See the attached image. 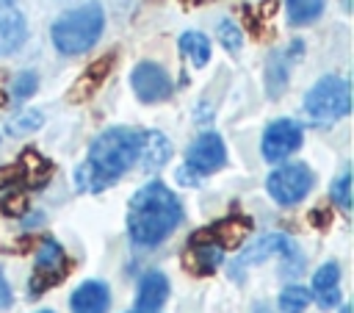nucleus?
Instances as JSON below:
<instances>
[{"mask_svg":"<svg viewBox=\"0 0 354 313\" xmlns=\"http://www.w3.org/2000/svg\"><path fill=\"white\" fill-rule=\"evenodd\" d=\"M141 138H144V130L138 127H127V125L105 127L88 144L83 163H77L75 188L80 194H100L113 183H119V177L138 163Z\"/></svg>","mask_w":354,"mask_h":313,"instance_id":"f257e3e1","label":"nucleus"},{"mask_svg":"<svg viewBox=\"0 0 354 313\" xmlns=\"http://www.w3.org/2000/svg\"><path fill=\"white\" fill-rule=\"evenodd\" d=\"M180 222H183V202L163 180H149L130 197L127 235L136 247L149 249L163 244L180 227Z\"/></svg>","mask_w":354,"mask_h":313,"instance_id":"f03ea898","label":"nucleus"},{"mask_svg":"<svg viewBox=\"0 0 354 313\" xmlns=\"http://www.w3.org/2000/svg\"><path fill=\"white\" fill-rule=\"evenodd\" d=\"M102 30H105V8L102 3L91 0L64 11L53 22L50 39L61 55H83L100 42Z\"/></svg>","mask_w":354,"mask_h":313,"instance_id":"7ed1b4c3","label":"nucleus"},{"mask_svg":"<svg viewBox=\"0 0 354 313\" xmlns=\"http://www.w3.org/2000/svg\"><path fill=\"white\" fill-rule=\"evenodd\" d=\"M304 114L310 122L315 125H329V122H337L343 116H348L351 111V89H348V80L343 75H321L304 94V102H301Z\"/></svg>","mask_w":354,"mask_h":313,"instance_id":"20e7f679","label":"nucleus"},{"mask_svg":"<svg viewBox=\"0 0 354 313\" xmlns=\"http://www.w3.org/2000/svg\"><path fill=\"white\" fill-rule=\"evenodd\" d=\"M315 186V172L301 163V161H293V163H282L277 166L268 177H266V191L268 197L277 202V205H296L301 202Z\"/></svg>","mask_w":354,"mask_h":313,"instance_id":"39448f33","label":"nucleus"},{"mask_svg":"<svg viewBox=\"0 0 354 313\" xmlns=\"http://www.w3.org/2000/svg\"><path fill=\"white\" fill-rule=\"evenodd\" d=\"M69 274V258L66 249L55 241V238H44L39 244L36 252V263H33V274H30V296H39L44 291H50L53 285H58L64 277Z\"/></svg>","mask_w":354,"mask_h":313,"instance_id":"423d86ee","label":"nucleus"},{"mask_svg":"<svg viewBox=\"0 0 354 313\" xmlns=\"http://www.w3.org/2000/svg\"><path fill=\"white\" fill-rule=\"evenodd\" d=\"M268 258H282L293 271H299V266H301V255H299L296 241L288 238L285 233H268V235H263L260 241L249 244V247L235 258V263H232V274H238V271L246 269V266L263 263V260H268Z\"/></svg>","mask_w":354,"mask_h":313,"instance_id":"0eeeda50","label":"nucleus"},{"mask_svg":"<svg viewBox=\"0 0 354 313\" xmlns=\"http://www.w3.org/2000/svg\"><path fill=\"white\" fill-rule=\"evenodd\" d=\"M304 141V130L296 119H274L266 130H263V138H260V155L268 161V163H279L285 158H290Z\"/></svg>","mask_w":354,"mask_h":313,"instance_id":"6e6552de","label":"nucleus"},{"mask_svg":"<svg viewBox=\"0 0 354 313\" xmlns=\"http://www.w3.org/2000/svg\"><path fill=\"white\" fill-rule=\"evenodd\" d=\"M130 89H133V94L141 102L152 105V102H163V100L171 97L174 80H171V75L160 64H155V61H138L133 66V72H130Z\"/></svg>","mask_w":354,"mask_h":313,"instance_id":"1a4fd4ad","label":"nucleus"},{"mask_svg":"<svg viewBox=\"0 0 354 313\" xmlns=\"http://www.w3.org/2000/svg\"><path fill=\"white\" fill-rule=\"evenodd\" d=\"M224 163H227V144H224V138H221L218 133H213V130L199 133V136L188 144V150H185V166H188L191 172H196L199 177L218 172Z\"/></svg>","mask_w":354,"mask_h":313,"instance_id":"9d476101","label":"nucleus"},{"mask_svg":"<svg viewBox=\"0 0 354 313\" xmlns=\"http://www.w3.org/2000/svg\"><path fill=\"white\" fill-rule=\"evenodd\" d=\"M249 230H252V219H249V216H238V213H232V216H224V219L207 224L205 230L194 233L191 238H196V241H207V244H213V247H218V249L224 252V249H235V247H241L243 238L249 235Z\"/></svg>","mask_w":354,"mask_h":313,"instance_id":"9b49d317","label":"nucleus"},{"mask_svg":"<svg viewBox=\"0 0 354 313\" xmlns=\"http://www.w3.org/2000/svg\"><path fill=\"white\" fill-rule=\"evenodd\" d=\"M28 39V19L14 0H0V58L14 55Z\"/></svg>","mask_w":354,"mask_h":313,"instance_id":"f8f14e48","label":"nucleus"},{"mask_svg":"<svg viewBox=\"0 0 354 313\" xmlns=\"http://www.w3.org/2000/svg\"><path fill=\"white\" fill-rule=\"evenodd\" d=\"M307 291H310V299H315L321 310L337 307L340 305V266L335 260H326L324 266H318Z\"/></svg>","mask_w":354,"mask_h":313,"instance_id":"ddd939ff","label":"nucleus"},{"mask_svg":"<svg viewBox=\"0 0 354 313\" xmlns=\"http://www.w3.org/2000/svg\"><path fill=\"white\" fill-rule=\"evenodd\" d=\"M169 299V277L158 269L147 271L138 280L136 291V313H158Z\"/></svg>","mask_w":354,"mask_h":313,"instance_id":"4468645a","label":"nucleus"},{"mask_svg":"<svg viewBox=\"0 0 354 313\" xmlns=\"http://www.w3.org/2000/svg\"><path fill=\"white\" fill-rule=\"evenodd\" d=\"M108 307H111V288L102 280H86L69 296L72 313H108Z\"/></svg>","mask_w":354,"mask_h":313,"instance_id":"2eb2a0df","label":"nucleus"},{"mask_svg":"<svg viewBox=\"0 0 354 313\" xmlns=\"http://www.w3.org/2000/svg\"><path fill=\"white\" fill-rule=\"evenodd\" d=\"M224 263V252L207 241H196V238H188V247H185V255H183V266L196 274V277H207V274H216L218 266Z\"/></svg>","mask_w":354,"mask_h":313,"instance_id":"dca6fc26","label":"nucleus"},{"mask_svg":"<svg viewBox=\"0 0 354 313\" xmlns=\"http://www.w3.org/2000/svg\"><path fill=\"white\" fill-rule=\"evenodd\" d=\"M113 61H116V53H105V55H100L97 61H91L86 69H83V75H80V80L72 86V91H69V100L72 102H83V100H91V94L102 86V80L111 75V69H113Z\"/></svg>","mask_w":354,"mask_h":313,"instance_id":"f3484780","label":"nucleus"},{"mask_svg":"<svg viewBox=\"0 0 354 313\" xmlns=\"http://www.w3.org/2000/svg\"><path fill=\"white\" fill-rule=\"evenodd\" d=\"M171 158V141L166 133L160 130H144V138H141V155H138V163L144 172H158L169 163Z\"/></svg>","mask_w":354,"mask_h":313,"instance_id":"a211bd4d","label":"nucleus"},{"mask_svg":"<svg viewBox=\"0 0 354 313\" xmlns=\"http://www.w3.org/2000/svg\"><path fill=\"white\" fill-rule=\"evenodd\" d=\"M288 53L285 50H271V55L266 58V91L271 100H279V94L288 89V78H290V64H288Z\"/></svg>","mask_w":354,"mask_h":313,"instance_id":"6ab92c4d","label":"nucleus"},{"mask_svg":"<svg viewBox=\"0 0 354 313\" xmlns=\"http://www.w3.org/2000/svg\"><path fill=\"white\" fill-rule=\"evenodd\" d=\"M177 47H180V53H183V55L191 61V66H194V69L207 66L210 53H213L210 39H207L205 33H199V30H185V33H180Z\"/></svg>","mask_w":354,"mask_h":313,"instance_id":"aec40b11","label":"nucleus"},{"mask_svg":"<svg viewBox=\"0 0 354 313\" xmlns=\"http://www.w3.org/2000/svg\"><path fill=\"white\" fill-rule=\"evenodd\" d=\"M326 8V0H285V14L293 28L313 25Z\"/></svg>","mask_w":354,"mask_h":313,"instance_id":"412c9836","label":"nucleus"},{"mask_svg":"<svg viewBox=\"0 0 354 313\" xmlns=\"http://www.w3.org/2000/svg\"><path fill=\"white\" fill-rule=\"evenodd\" d=\"M44 125V114L39 108H25L19 114H14L8 122H6V133L8 136H28V133H36L39 127Z\"/></svg>","mask_w":354,"mask_h":313,"instance_id":"4be33fe9","label":"nucleus"},{"mask_svg":"<svg viewBox=\"0 0 354 313\" xmlns=\"http://www.w3.org/2000/svg\"><path fill=\"white\" fill-rule=\"evenodd\" d=\"M39 91V72L36 69H22L11 78V86H8V97L14 102H25L30 100L33 94Z\"/></svg>","mask_w":354,"mask_h":313,"instance_id":"5701e85b","label":"nucleus"},{"mask_svg":"<svg viewBox=\"0 0 354 313\" xmlns=\"http://www.w3.org/2000/svg\"><path fill=\"white\" fill-rule=\"evenodd\" d=\"M279 313H304V307L310 305V291L304 285H285L277 296Z\"/></svg>","mask_w":354,"mask_h":313,"instance_id":"b1692460","label":"nucleus"},{"mask_svg":"<svg viewBox=\"0 0 354 313\" xmlns=\"http://www.w3.org/2000/svg\"><path fill=\"white\" fill-rule=\"evenodd\" d=\"M329 197H332V202L340 208V211H351V169L348 166H343V172L332 180V186H329Z\"/></svg>","mask_w":354,"mask_h":313,"instance_id":"393cba45","label":"nucleus"},{"mask_svg":"<svg viewBox=\"0 0 354 313\" xmlns=\"http://www.w3.org/2000/svg\"><path fill=\"white\" fill-rule=\"evenodd\" d=\"M216 36H218L221 47L230 50V53H238V50L243 47V30H241L232 19H221L218 28H216Z\"/></svg>","mask_w":354,"mask_h":313,"instance_id":"a878e982","label":"nucleus"},{"mask_svg":"<svg viewBox=\"0 0 354 313\" xmlns=\"http://www.w3.org/2000/svg\"><path fill=\"white\" fill-rule=\"evenodd\" d=\"M174 177H177V183H180V186H188V188H194V186H199V183H202V177H199L196 172H191L185 163L177 169V175H174Z\"/></svg>","mask_w":354,"mask_h":313,"instance_id":"bb28decb","label":"nucleus"},{"mask_svg":"<svg viewBox=\"0 0 354 313\" xmlns=\"http://www.w3.org/2000/svg\"><path fill=\"white\" fill-rule=\"evenodd\" d=\"M11 302H14V294H11V285H8V280H6V274L0 269V310L11 307Z\"/></svg>","mask_w":354,"mask_h":313,"instance_id":"cd10ccee","label":"nucleus"},{"mask_svg":"<svg viewBox=\"0 0 354 313\" xmlns=\"http://www.w3.org/2000/svg\"><path fill=\"white\" fill-rule=\"evenodd\" d=\"M252 313H274V310H268V305H257Z\"/></svg>","mask_w":354,"mask_h":313,"instance_id":"c85d7f7f","label":"nucleus"},{"mask_svg":"<svg viewBox=\"0 0 354 313\" xmlns=\"http://www.w3.org/2000/svg\"><path fill=\"white\" fill-rule=\"evenodd\" d=\"M340 313H348V305H343V307H340Z\"/></svg>","mask_w":354,"mask_h":313,"instance_id":"c756f323","label":"nucleus"},{"mask_svg":"<svg viewBox=\"0 0 354 313\" xmlns=\"http://www.w3.org/2000/svg\"><path fill=\"white\" fill-rule=\"evenodd\" d=\"M39 313H53V310H39Z\"/></svg>","mask_w":354,"mask_h":313,"instance_id":"7c9ffc66","label":"nucleus"},{"mask_svg":"<svg viewBox=\"0 0 354 313\" xmlns=\"http://www.w3.org/2000/svg\"><path fill=\"white\" fill-rule=\"evenodd\" d=\"M14 3H17V0H14Z\"/></svg>","mask_w":354,"mask_h":313,"instance_id":"2f4dec72","label":"nucleus"},{"mask_svg":"<svg viewBox=\"0 0 354 313\" xmlns=\"http://www.w3.org/2000/svg\"><path fill=\"white\" fill-rule=\"evenodd\" d=\"M133 313H136V310H133Z\"/></svg>","mask_w":354,"mask_h":313,"instance_id":"473e14b6","label":"nucleus"}]
</instances>
